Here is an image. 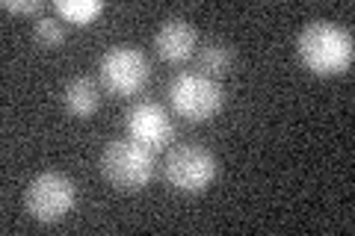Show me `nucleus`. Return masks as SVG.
Instances as JSON below:
<instances>
[{
  "label": "nucleus",
  "mask_w": 355,
  "mask_h": 236,
  "mask_svg": "<svg viewBox=\"0 0 355 236\" xmlns=\"http://www.w3.org/2000/svg\"><path fill=\"white\" fill-rule=\"evenodd\" d=\"M57 12L69 24L86 27L104 12V3L101 0H57Z\"/></svg>",
  "instance_id": "obj_11"
},
{
  "label": "nucleus",
  "mask_w": 355,
  "mask_h": 236,
  "mask_svg": "<svg viewBox=\"0 0 355 236\" xmlns=\"http://www.w3.org/2000/svg\"><path fill=\"white\" fill-rule=\"evenodd\" d=\"M98 74H101V83L110 95L116 98H130L139 95L148 83L151 65L146 60V53L139 48H130V44H116L110 48L101 62H98Z\"/></svg>",
  "instance_id": "obj_4"
},
{
  "label": "nucleus",
  "mask_w": 355,
  "mask_h": 236,
  "mask_svg": "<svg viewBox=\"0 0 355 236\" xmlns=\"http://www.w3.org/2000/svg\"><path fill=\"white\" fill-rule=\"evenodd\" d=\"M62 104L74 118H89L101 107V89L89 77H74L62 89Z\"/></svg>",
  "instance_id": "obj_9"
},
{
  "label": "nucleus",
  "mask_w": 355,
  "mask_h": 236,
  "mask_svg": "<svg viewBox=\"0 0 355 236\" xmlns=\"http://www.w3.org/2000/svg\"><path fill=\"white\" fill-rule=\"evenodd\" d=\"M77 201V186L71 177H65L60 172H42L30 181L24 192V207L36 221L53 224L62 221L71 212Z\"/></svg>",
  "instance_id": "obj_5"
},
{
  "label": "nucleus",
  "mask_w": 355,
  "mask_h": 236,
  "mask_svg": "<svg viewBox=\"0 0 355 236\" xmlns=\"http://www.w3.org/2000/svg\"><path fill=\"white\" fill-rule=\"evenodd\" d=\"M33 39H36L39 48H57V44L65 42V27L60 24L57 18H39L33 24Z\"/></svg>",
  "instance_id": "obj_12"
},
{
  "label": "nucleus",
  "mask_w": 355,
  "mask_h": 236,
  "mask_svg": "<svg viewBox=\"0 0 355 236\" xmlns=\"http://www.w3.org/2000/svg\"><path fill=\"white\" fill-rule=\"evenodd\" d=\"M3 9H6V12H24V15H36V12H42V0H6Z\"/></svg>",
  "instance_id": "obj_13"
},
{
  "label": "nucleus",
  "mask_w": 355,
  "mask_h": 236,
  "mask_svg": "<svg viewBox=\"0 0 355 236\" xmlns=\"http://www.w3.org/2000/svg\"><path fill=\"white\" fill-rule=\"evenodd\" d=\"M296 53L302 65L317 77H335L349 71L355 44L349 30L338 27L335 21H311L296 39Z\"/></svg>",
  "instance_id": "obj_1"
},
{
  "label": "nucleus",
  "mask_w": 355,
  "mask_h": 236,
  "mask_svg": "<svg viewBox=\"0 0 355 236\" xmlns=\"http://www.w3.org/2000/svg\"><path fill=\"white\" fill-rule=\"evenodd\" d=\"M196 30L184 18H166L154 36V48L166 62H184L196 53Z\"/></svg>",
  "instance_id": "obj_8"
},
{
  "label": "nucleus",
  "mask_w": 355,
  "mask_h": 236,
  "mask_svg": "<svg viewBox=\"0 0 355 236\" xmlns=\"http://www.w3.org/2000/svg\"><path fill=\"white\" fill-rule=\"evenodd\" d=\"M231 62H234V51L225 42H205L202 51H198V65L207 71V77H222L231 71Z\"/></svg>",
  "instance_id": "obj_10"
},
{
  "label": "nucleus",
  "mask_w": 355,
  "mask_h": 236,
  "mask_svg": "<svg viewBox=\"0 0 355 236\" xmlns=\"http://www.w3.org/2000/svg\"><path fill=\"white\" fill-rule=\"evenodd\" d=\"M166 181L181 195H202L216 177V156L202 145H181L166 156Z\"/></svg>",
  "instance_id": "obj_6"
},
{
  "label": "nucleus",
  "mask_w": 355,
  "mask_h": 236,
  "mask_svg": "<svg viewBox=\"0 0 355 236\" xmlns=\"http://www.w3.org/2000/svg\"><path fill=\"white\" fill-rule=\"evenodd\" d=\"M169 104L181 118L198 125L210 121L225 107V92L207 74H178L169 83Z\"/></svg>",
  "instance_id": "obj_3"
},
{
  "label": "nucleus",
  "mask_w": 355,
  "mask_h": 236,
  "mask_svg": "<svg viewBox=\"0 0 355 236\" xmlns=\"http://www.w3.org/2000/svg\"><path fill=\"white\" fill-rule=\"evenodd\" d=\"M125 127H128V136L142 142L146 148H151L154 154L163 151L166 145L172 142L175 136V125L160 104L154 100H142V104H133L125 116Z\"/></svg>",
  "instance_id": "obj_7"
},
{
  "label": "nucleus",
  "mask_w": 355,
  "mask_h": 236,
  "mask_svg": "<svg viewBox=\"0 0 355 236\" xmlns=\"http://www.w3.org/2000/svg\"><path fill=\"white\" fill-rule=\"evenodd\" d=\"M154 151L137 139H113L101 151V172L121 192H137L154 177Z\"/></svg>",
  "instance_id": "obj_2"
}]
</instances>
